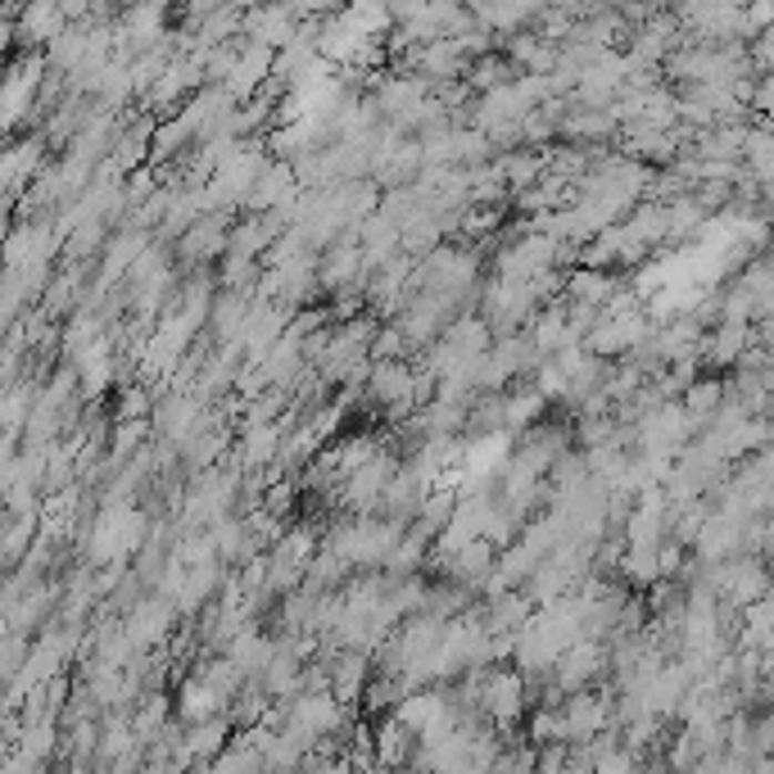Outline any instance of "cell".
Listing matches in <instances>:
<instances>
[{
    "instance_id": "7a4b0ae2",
    "label": "cell",
    "mask_w": 774,
    "mask_h": 774,
    "mask_svg": "<svg viewBox=\"0 0 774 774\" xmlns=\"http://www.w3.org/2000/svg\"><path fill=\"white\" fill-rule=\"evenodd\" d=\"M227 241H232V232H227V217H213V213H204L200 223L182 236V254L186 258H200V263H213L217 254L227 249Z\"/></svg>"
},
{
    "instance_id": "8992f818",
    "label": "cell",
    "mask_w": 774,
    "mask_h": 774,
    "mask_svg": "<svg viewBox=\"0 0 774 774\" xmlns=\"http://www.w3.org/2000/svg\"><path fill=\"white\" fill-rule=\"evenodd\" d=\"M291 499H295V485H291V480H276L272 489H263V508L276 512V517H282V512L291 508Z\"/></svg>"
},
{
    "instance_id": "5b68a950",
    "label": "cell",
    "mask_w": 774,
    "mask_h": 774,
    "mask_svg": "<svg viewBox=\"0 0 774 774\" xmlns=\"http://www.w3.org/2000/svg\"><path fill=\"white\" fill-rule=\"evenodd\" d=\"M725 395V385L721 380H706V385H689V413H697V417H706V413H721L715 408V399Z\"/></svg>"
},
{
    "instance_id": "6da1fadb",
    "label": "cell",
    "mask_w": 774,
    "mask_h": 774,
    "mask_svg": "<svg viewBox=\"0 0 774 774\" xmlns=\"http://www.w3.org/2000/svg\"><path fill=\"white\" fill-rule=\"evenodd\" d=\"M526 671H485V689H480V711L489 715L499 730L517 725V715L526 711Z\"/></svg>"
},
{
    "instance_id": "277c9868",
    "label": "cell",
    "mask_w": 774,
    "mask_h": 774,
    "mask_svg": "<svg viewBox=\"0 0 774 774\" xmlns=\"http://www.w3.org/2000/svg\"><path fill=\"white\" fill-rule=\"evenodd\" d=\"M227 734H232V721H217V715H208V721H195V725H186V743H191L195 761H208V756L217 761V752H223Z\"/></svg>"
},
{
    "instance_id": "3957f363",
    "label": "cell",
    "mask_w": 774,
    "mask_h": 774,
    "mask_svg": "<svg viewBox=\"0 0 774 774\" xmlns=\"http://www.w3.org/2000/svg\"><path fill=\"white\" fill-rule=\"evenodd\" d=\"M169 625H173L169 602L145 598V602H136V612H132V621H128V639H132L136 648H150V643H159L163 634H169Z\"/></svg>"
}]
</instances>
